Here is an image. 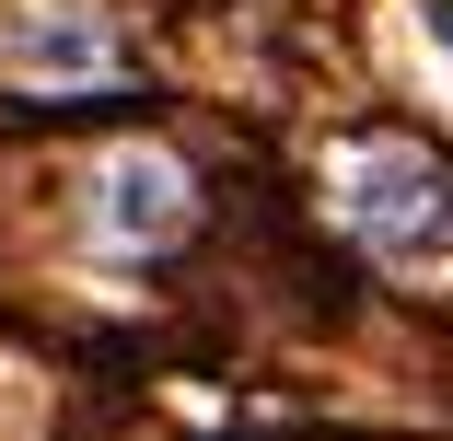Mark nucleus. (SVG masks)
Instances as JSON below:
<instances>
[{
	"label": "nucleus",
	"mask_w": 453,
	"mask_h": 441,
	"mask_svg": "<svg viewBox=\"0 0 453 441\" xmlns=\"http://www.w3.org/2000/svg\"><path fill=\"white\" fill-rule=\"evenodd\" d=\"M337 221L372 244V255L418 268V255L453 244V163H441L430 140H360V151L337 163Z\"/></svg>",
	"instance_id": "f257e3e1"
},
{
	"label": "nucleus",
	"mask_w": 453,
	"mask_h": 441,
	"mask_svg": "<svg viewBox=\"0 0 453 441\" xmlns=\"http://www.w3.org/2000/svg\"><path fill=\"white\" fill-rule=\"evenodd\" d=\"M0 58H12L24 81H105L117 70V24L94 12V0H35Z\"/></svg>",
	"instance_id": "7ed1b4c3"
},
{
	"label": "nucleus",
	"mask_w": 453,
	"mask_h": 441,
	"mask_svg": "<svg viewBox=\"0 0 453 441\" xmlns=\"http://www.w3.org/2000/svg\"><path fill=\"white\" fill-rule=\"evenodd\" d=\"M430 35H441V58H453V0H430Z\"/></svg>",
	"instance_id": "20e7f679"
},
{
	"label": "nucleus",
	"mask_w": 453,
	"mask_h": 441,
	"mask_svg": "<svg viewBox=\"0 0 453 441\" xmlns=\"http://www.w3.org/2000/svg\"><path fill=\"white\" fill-rule=\"evenodd\" d=\"M187 221H198L187 163H163V151H117V163L94 174V232H105L117 255H163Z\"/></svg>",
	"instance_id": "f03ea898"
}]
</instances>
